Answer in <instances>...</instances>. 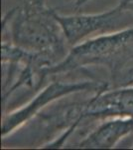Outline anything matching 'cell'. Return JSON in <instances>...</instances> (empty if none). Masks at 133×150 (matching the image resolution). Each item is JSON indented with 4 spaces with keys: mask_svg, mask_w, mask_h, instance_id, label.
Returning <instances> with one entry per match:
<instances>
[{
    "mask_svg": "<svg viewBox=\"0 0 133 150\" xmlns=\"http://www.w3.org/2000/svg\"><path fill=\"white\" fill-rule=\"evenodd\" d=\"M15 2L1 21L2 33L9 34L8 42L37 56L46 69L60 63L71 46L56 17L57 11L48 7L46 0Z\"/></svg>",
    "mask_w": 133,
    "mask_h": 150,
    "instance_id": "1",
    "label": "cell"
},
{
    "mask_svg": "<svg viewBox=\"0 0 133 150\" xmlns=\"http://www.w3.org/2000/svg\"><path fill=\"white\" fill-rule=\"evenodd\" d=\"M88 66L108 70L112 84L133 68V27L88 38L71 47L60 63L43 71L41 86L49 77H56Z\"/></svg>",
    "mask_w": 133,
    "mask_h": 150,
    "instance_id": "2",
    "label": "cell"
},
{
    "mask_svg": "<svg viewBox=\"0 0 133 150\" xmlns=\"http://www.w3.org/2000/svg\"><path fill=\"white\" fill-rule=\"evenodd\" d=\"M38 116L47 126L48 131L63 130L62 134L57 137V142L59 145H65L86 120L133 118V85L105 89L94 93L93 97L83 102L59 106L47 112H41Z\"/></svg>",
    "mask_w": 133,
    "mask_h": 150,
    "instance_id": "3",
    "label": "cell"
},
{
    "mask_svg": "<svg viewBox=\"0 0 133 150\" xmlns=\"http://www.w3.org/2000/svg\"><path fill=\"white\" fill-rule=\"evenodd\" d=\"M71 47L96 36L133 27V0H119L113 8L95 14H56Z\"/></svg>",
    "mask_w": 133,
    "mask_h": 150,
    "instance_id": "4",
    "label": "cell"
},
{
    "mask_svg": "<svg viewBox=\"0 0 133 150\" xmlns=\"http://www.w3.org/2000/svg\"><path fill=\"white\" fill-rule=\"evenodd\" d=\"M109 83L100 80H84V81H53L44 87L33 99L20 108L4 114L1 124V136L6 138L13 134L16 130L20 129L23 125L38 116L44 108L54 101L65 96L79 92H93L108 89Z\"/></svg>",
    "mask_w": 133,
    "mask_h": 150,
    "instance_id": "5",
    "label": "cell"
},
{
    "mask_svg": "<svg viewBox=\"0 0 133 150\" xmlns=\"http://www.w3.org/2000/svg\"><path fill=\"white\" fill-rule=\"evenodd\" d=\"M133 133L132 117H111L101 120L94 129L88 132L78 143L70 148L109 149Z\"/></svg>",
    "mask_w": 133,
    "mask_h": 150,
    "instance_id": "6",
    "label": "cell"
},
{
    "mask_svg": "<svg viewBox=\"0 0 133 150\" xmlns=\"http://www.w3.org/2000/svg\"><path fill=\"white\" fill-rule=\"evenodd\" d=\"M129 85H133V68L128 70L127 72H125V73L113 84V87L129 86Z\"/></svg>",
    "mask_w": 133,
    "mask_h": 150,
    "instance_id": "7",
    "label": "cell"
},
{
    "mask_svg": "<svg viewBox=\"0 0 133 150\" xmlns=\"http://www.w3.org/2000/svg\"><path fill=\"white\" fill-rule=\"evenodd\" d=\"M71 1L72 3V6L76 9H79L81 7H83L84 4L88 3V1H91V0H71Z\"/></svg>",
    "mask_w": 133,
    "mask_h": 150,
    "instance_id": "8",
    "label": "cell"
}]
</instances>
